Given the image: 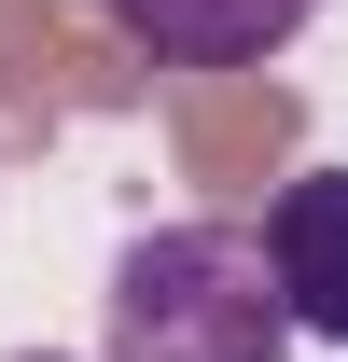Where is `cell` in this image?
I'll return each mask as SVG.
<instances>
[{
    "label": "cell",
    "mask_w": 348,
    "mask_h": 362,
    "mask_svg": "<svg viewBox=\"0 0 348 362\" xmlns=\"http://www.w3.org/2000/svg\"><path fill=\"white\" fill-rule=\"evenodd\" d=\"M251 237H265V279H279L293 349H348V168L279 181V209H265Z\"/></svg>",
    "instance_id": "obj_2"
},
{
    "label": "cell",
    "mask_w": 348,
    "mask_h": 362,
    "mask_svg": "<svg viewBox=\"0 0 348 362\" xmlns=\"http://www.w3.org/2000/svg\"><path fill=\"white\" fill-rule=\"evenodd\" d=\"M98 362H293L279 279L251 223H153L112 251V349Z\"/></svg>",
    "instance_id": "obj_1"
},
{
    "label": "cell",
    "mask_w": 348,
    "mask_h": 362,
    "mask_svg": "<svg viewBox=\"0 0 348 362\" xmlns=\"http://www.w3.org/2000/svg\"><path fill=\"white\" fill-rule=\"evenodd\" d=\"M14 362H56V349H14Z\"/></svg>",
    "instance_id": "obj_4"
},
{
    "label": "cell",
    "mask_w": 348,
    "mask_h": 362,
    "mask_svg": "<svg viewBox=\"0 0 348 362\" xmlns=\"http://www.w3.org/2000/svg\"><path fill=\"white\" fill-rule=\"evenodd\" d=\"M320 0H112V28L168 70H265Z\"/></svg>",
    "instance_id": "obj_3"
}]
</instances>
